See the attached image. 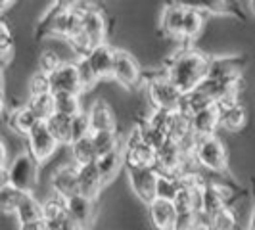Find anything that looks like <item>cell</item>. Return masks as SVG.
<instances>
[{
    "instance_id": "cell-1",
    "label": "cell",
    "mask_w": 255,
    "mask_h": 230,
    "mask_svg": "<svg viewBox=\"0 0 255 230\" xmlns=\"http://www.w3.org/2000/svg\"><path fill=\"white\" fill-rule=\"evenodd\" d=\"M209 60L211 56H205L204 52L184 48L167 62L163 73L182 94H188L207 79Z\"/></svg>"
},
{
    "instance_id": "cell-2",
    "label": "cell",
    "mask_w": 255,
    "mask_h": 230,
    "mask_svg": "<svg viewBox=\"0 0 255 230\" xmlns=\"http://www.w3.org/2000/svg\"><path fill=\"white\" fill-rule=\"evenodd\" d=\"M38 169L40 161L29 150H25L13 157L8 169H2V184H12L13 188L31 194L38 182Z\"/></svg>"
},
{
    "instance_id": "cell-3",
    "label": "cell",
    "mask_w": 255,
    "mask_h": 230,
    "mask_svg": "<svg viewBox=\"0 0 255 230\" xmlns=\"http://www.w3.org/2000/svg\"><path fill=\"white\" fill-rule=\"evenodd\" d=\"M146 92H148V100L153 106V110H159V112H179L182 96H184L167 79L163 71L159 75L146 79Z\"/></svg>"
},
{
    "instance_id": "cell-4",
    "label": "cell",
    "mask_w": 255,
    "mask_h": 230,
    "mask_svg": "<svg viewBox=\"0 0 255 230\" xmlns=\"http://www.w3.org/2000/svg\"><path fill=\"white\" fill-rule=\"evenodd\" d=\"M194 161L211 173H227L229 171V152L227 146L217 134L198 138Z\"/></svg>"
},
{
    "instance_id": "cell-5",
    "label": "cell",
    "mask_w": 255,
    "mask_h": 230,
    "mask_svg": "<svg viewBox=\"0 0 255 230\" xmlns=\"http://www.w3.org/2000/svg\"><path fill=\"white\" fill-rule=\"evenodd\" d=\"M230 198L232 192L213 180H204L202 186V207H200V215L204 219V223L211 221L217 213H221L223 209L230 207Z\"/></svg>"
},
{
    "instance_id": "cell-6",
    "label": "cell",
    "mask_w": 255,
    "mask_h": 230,
    "mask_svg": "<svg viewBox=\"0 0 255 230\" xmlns=\"http://www.w3.org/2000/svg\"><path fill=\"white\" fill-rule=\"evenodd\" d=\"M190 159L182 153L179 142L167 140L157 152H155V169L163 175H173V177H182L186 171V163Z\"/></svg>"
},
{
    "instance_id": "cell-7",
    "label": "cell",
    "mask_w": 255,
    "mask_h": 230,
    "mask_svg": "<svg viewBox=\"0 0 255 230\" xmlns=\"http://www.w3.org/2000/svg\"><path fill=\"white\" fill-rule=\"evenodd\" d=\"M123 155H125V167L127 169L155 167V150H152L146 142L142 140L136 128L128 134L125 148H123Z\"/></svg>"
},
{
    "instance_id": "cell-8",
    "label": "cell",
    "mask_w": 255,
    "mask_h": 230,
    "mask_svg": "<svg viewBox=\"0 0 255 230\" xmlns=\"http://www.w3.org/2000/svg\"><path fill=\"white\" fill-rule=\"evenodd\" d=\"M128 182L132 186V192L138 196V200L150 205L153 200H157V179L159 171L155 167L148 169H127Z\"/></svg>"
},
{
    "instance_id": "cell-9",
    "label": "cell",
    "mask_w": 255,
    "mask_h": 230,
    "mask_svg": "<svg viewBox=\"0 0 255 230\" xmlns=\"http://www.w3.org/2000/svg\"><path fill=\"white\" fill-rule=\"evenodd\" d=\"M112 79L127 90H134L138 87V83L142 81V69L138 62L132 58V54H128L127 50L115 52V67Z\"/></svg>"
},
{
    "instance_id": "cell-10",
    "label": "cell",
    "mask_w": 255,
    "mask_h": 230,
    "mask_svg": "<svg viewBox=\"0 0 255 230\" xmlns=\"http://www.w3.org/2000/svg\"><path fill=\"white\" fill-rule=\"evenodd\" d=\"M50 188L54 192V198L64 202L79 194V165L71 161L67 165L58 167L50 177Z\"/></svg>"
},
{
    "instance_id": "cell-11",
    "label": "cell",
    "mask_w": 255,
    "mask_h": 230,
    "mask_svg": "<svg viewBox=\"0 0 255 230\" xmlns=\"http://www.w3.org/2000/svg\"><path fill=\"white\" fill-rule=\"evenodd\" d=\"M58 148H60V142L54 138L46 121L38 123L37 127L33 128V132L27 136V150L33 153L40 163L50 159Z\"/></svg>"
},
{
    "instance_id": "cell-12",
    "label": "cell",
    "mask_w": 255,
    "mask_h": 230,
    "mask_svg": "<svg viewBox=\"0 0 255 230\" xmlns=\"http://www.w3.org/2000/svg\"><path fill=\"white\" fill-rule=\"evenodd\" d=\"M244 67H246V58L240 54L234 56H211L209 60V79L217 81H230V79H240Z\"/></svg>"
},
{
    "instance_id": "cell-13",
    "label": "cell",
    "mask_w": 255,
    "mask_h": 230,
    "mask_svg": "<svg viewBox=\"0 0 255 230\" xmlns=\"http://www.w3.org/2000/svg\"><path fill=\"white\" fill-rule=\"evenodd\" d=\"M52 92H67V94H77L81 96L83 90V83H81V75H79V67L77 62H64L62 67L50 75Z\"/></svg>"
},
{
    "instance_id": "cell-14",
    "label": "cell",
    "mask_w": 255,
    "mask_h": 230,
    "mask_svg": "<svg viewBox=\"0 0 255 230\" xmlns=\"http://www.w3.org/2000/svg\"><path fill=\"white\" fill-rule=\"evenodd\" d=\"M184 2H171L165 4L161 17H159V31L169 38L182 40V23H184Z\"/></svg>"
},
{
    "instance_id": "cell-15",
    "label": "cell",
    "mask_w": 255,
    "mask_h": 230,
    "mask_svg": "<svg viewBox=\"0 0 255 230\" xmlns=\"http://www.w3.org/2000/svg\"><path fill=\"white\" fill-rule=\"evenodd\" d=\"M115 52H117V48H114L112 44H102V46L90 50L89 56H83V58H87V62L92 67L94 75L98 77L100 81H104V79H112L114 77Z\"/></svg>"
},
{
    "instance_id": "cell-16",
    "label": "cell",
    "mask_w": 255,
    "mask_h": 230,
    "mask_svg": "<svg viewBox=\"0 0 255 230\" xmlns=\"http://www.w3.org/2000/svg\"><path fill=\"white\" fill-rule=\"evenodd\" d=\"M65 209H67V215L71 217V221L81 227V230H87L96 213V202L83 194H75L73 198H69L65 202Z\"/></svg>"
},
{
    "instance_id": "cell-17",
    "label": "cell",
    "mask_w": 255,
    "mask_h": 230,
    "mask_svg": "<svg viewBox=\"0 0 255 230\" xmlns=\"http://www.w3.org/2000/svg\"><path fill=\"white\" fill-rule=\"evenodd\" d=\"M221 114H223V108L219 104H213L202 112H198L192 117V132L198 138L213 136L217 127H221Z\"/></svg>"
},
{
    "instance_id": "cell-18",
    "label": "cell",
    "mask_w": 255,
    "mask_h": 230,
    "mask_svg": "<svg viewBox=\"0 0 255 230\" xmlns=\"http://www.w3.org/2000/svg\"><path fill=\"white\" fill-rule=\"evenodd\" d=\"M177 215H179V211L173 202L153 200L152 204L148 205V219L155 230H175Z\"/></svg>"
},
{
    "instance_id": "cell-19",
    "label": "cell",
    "mask_w": 255,
    "mask_h": 230,
    "mask_svg": "<svg viewBox=\"0 0 255 230\" xmlns=\"http://www.w3.org/2000/svg\"><path fill=\"white\" fill-rule=\"evenodd\" d=\"M83 27H85V33H87L90 44H92V50L98 48V46H102V44H108V42H106V37H108V23H106V15H104V12L100 8H96V6L90 4L89 12L85 15Z\"/></svg>"
},
{
    "instance_id": "cell-20",
    "label": "cell",
    "mask_w": 255,
    "mask_h": 230,
    "mask_svg": "<svg viewBox=\"0 0 255 230\" xmlns=\"http://www.w3.org/2000/svg\"><path fill=\"white\" fill-rule=\"evenodd\" d=\"M90 125H92V132H106V130H115L117 119H115L114 108L106 100H96L92 102L89 108Z\"/></svg>"
},
{
    "instance_id": "cell-21",
    "label": "cell",
    "mask_w": 255,
    "mask_h": 230,
    "mask_svg": "<svg viewBox=\"0 0 255 230\" xmlns=\"http://www.w3.org/2000/svg\"><path fill=\"white\" fill-rule=\"evenodd\" d=\"M102 188L104 180L100 177V171H98L96 163L79 167V194H83V196H87V198L96 202Z\"/></svg>"
},
{
    "instance_id": "cell-22",
    "label": "cell",
    "mask_w": 255,
    "mask_h": 230,
    "mask_svg": "<svg viewBox=\"0 0 255 230\" xmlns=\"http://www.w3.org/2000/svg\"><path fill=\"white\" fill-rule=\"evenodd\" d=\"M6 121H8V125H10L12 130H15L17 134H23V136H29L33 132V128L37 127L38 123H42L40 117L27 104L15 108L12 114L6 115Z\"/></svg>"
},
{
    "instance_id": "cell-23",
    "label": "cell",
    "mask_w": 255,
    "mask_h": 230,
    "mask_svg": "<svg viewBox=\"0 0 255 230\" xmlns=\"http://www.w3.org/2000/svg\"><path fill=\"white\" fill-rule=\"evenodd\" d=\"M13 217H15L19 227H25V225H31V223H38V221H44V207H42V204L38 202L33 194H25L21 204L17 205Z\"/></svg>"
},
{
    "instance_id": "cell-24",
    "label": "cell",
    "mask_w": 255,
    "mask_h": 230,
    "mask_svg": "<svg viewBox=\"0 0 255 230\" xmlns=\"http://www.w3.org/2000/svg\"><path fill=\"white\" fill-rule=\"evenodd\" d=\"M123 165H125V155H123V150H121V148H117L114 152L106 153V155L96 159V167H98V171H100L104 186L110 184V182L119 175V171H121Z\"/></svg>"
},
{
    "instance_id": "cell-25",
    "label": "cell",
    "mask_w": 255,
    "mask_h": 230,
    "mask_svg": "<svg viewBox=\"0 0 255 230\" xmlns=\"http://www.w3.org/2000/svg\"><path fill=\"white\" fill-rule=\"evenodd\" d=\"M186 12H184V23H182V40H194V38L200 37L202 29H204L205 23V13L192 6V4H186Z\"/></svg>"
},
{
    "instance_id": "cell-26",
    "label": "cell",
    "mask_w": 255,
    "mask_h": 230,
    "mask_svg": "<svg viewBox=\"0 0 255 230\" xmlns=\"http://www.w3.org/2000/svg\"><path fill=\"white\" fill-rule=\"evenodd\" d=\"M65 6H67V2H54L50 8H46V12L42 13V17L38 19L37 27H35V40H42V38L52 37L54 25H56L60 13L64 12Z\"/></svg>"
},
{
    "instance_id": "cell-27",
    "label": "cell",
    "mask_w": 255,
    "mask_h": 230,
    "mask_svg": "<svg viewBox=\"0 0 255 230\" xmlns=\"http://www.w3.org/2000/svg\"><path fill=\"white\" fill-rule=\"evenodd\" d=\"M248 123V112L242 104H232L223 108V114H221V127L229 132H238L242 130Z\"/></svg>"
},
{
    "instance_id": "cell-28",
    "label": "cell",
    "mask_w": 255,
    "mask_h": 230,
    "mask_svg": "<svg viewBox=\"0 0 255 230\" xmlns=\"http://www.w3.org/2000/svg\"><path fill=\"white\" fill-rule=\"evenodd\" d=\"M46 125H48L52 134H54V138L60 142V146H71V125H73V117L54 114L46 121Z\"/></svg>"
},
{
    "instance_id": "cell-29",
    "label": "cell",
    "mask_w": 255,
    "mask_h": 230,
    "mask_svg": "<svg viewBox=\"0 0 255 230\" xmlns=\"http://www.w3.org/2000/svg\"><path fill=\"white\" fill-rule=\"evenodd\" d=\"M69 148H71V159H73V163H77L79 167L96 163V159H98L96 148H94V144H92V136L75 142V144H71Z\"/></svg>"
},
{
    "instance_id": "cell-30",
    "label": "cell",
    "mask_w": 255,
    "mask_h": 230,
    "mask_svg": "<svg viewBox=\"0 0 255 230\" xmlns=\"http://www.w3.org/2000/svg\"><path fill=\"white\" fill-rule=\"evenodd\" d=\"M209 230H248L240 223V219L236 215V209L230 205L227 209H223L221 213H217L211 221L205 223Z\"/></svg>"
},
{
    "instance_id": "cell-31",
    "label": "cell",
    "mask_w": 255,
    "mask_h": 230,
    "mask_svg": "<svg viewBox=\"0 0 255 230\" xmlns=\"http://www.w3.org/2000/svg\"><path fill=\"white\" fill-rule=\"evenodd\" d=\"M134 128L138 130V134H140L142 140L146 142V144H148L152 150H155V152H157V150H159V148H161V146L169 140L165 132H161L159 128L153 127L152 123L148 121V117L138 119V123H136V127H134Z\"/></svg>"
},
{
    "instance_id": "cell-32",
    "label": "cell",
    "mask_w": 255,
    "mask_h": 230,
    "mask_svg": "<svg viewBox=\"0 0 255 230\" xmlns=\"http://www.w3.org/2000/svg\"><path fill=\"white\" fill-rule=\"evenodd\" d=\"M196 8H200L202 12H209V13H217V15H234L238 19H246V15L240 12V8H236L234 2H223V0H202L198 4H192Z\"/></svg>"
},
{
    "instance_id": "cell-33",
    "label": "cell",
    "mask_w": 255,
    "mask_h": 230,
    "mask_svg": "<svg viewBox=\"0 0 255 230\" xmlns=\"http://www.w3.org/2000/svg\"><path fill=\"white\" fill-rule=\"evenodd\" d=\"M182 186V180L180 177H173V175H163L159 173V179H157V200H165V202H173L177 200Z\"/></svg>"
},
{
    "instance_id": "cell-34",
    "label": "cell",
    "mask_w": 255,
    "mask_h": 230,
    "mask_svg": "<svg viewBox=\"0 0 255 230\" xmlns=\"http://www.w3.org/2000/svg\"><path fill=\"white\" fill-rule=\"evenodd\" d=\"M27 106L40 117V121H48L52 115L56 114L54 92H50V94H40V96H31Z\"/></svg>"
},
{
    "instance_id": "cell-35",
    "label": "cell",
    "mask_w": 255,
    "mask_h": 230,
    "mask_svg": "<svg viewBox=\"0 0 255 230\" xmlns=\"http://www.w3.org/2000/svg\"><path fill=\"white\" fill-rule=\"evenodd\" d=\"M56 100V114L67 115V117H77L81 114V96L77 94H67V92H58L54 94Z\"/></svg>"
},
{
    "instance_id": "cell-36",
    "label": "cell",
    "mask_w": 255,
    "mask_h": 230,
    "mask_svg": "<svg viewBox=\"0 0 255 230\" xmlns=\"http://www.w3.org/2000/svg\"><path fill=\"white\" fill-rule=\"evenodd\" d=\"M192 132V119L182 115L180 112H175L171 117V127H169V140L180 142Z\"/></svg>"
},
{
    "instance_id": "cell-37",
    "label": "cell",
    "mask_w": 255,
    "mask_h": 230,
    "mask_svg": "<svg viewBox=\"0 0 255 230\" xmlns=\"http://www.w3.org/2000/svg\"><path fill=\"white\" fill-rule=\"evenodd\" d=\"M92 144L96 148L98 157H102L106 153L114 152L119 148V138L115 130H106V132H92Z\"/></svg>"
},
{
    "instance_id": "cell-38",
    "label": "cell",
    "mask_w": 255,
    "mask_h": 230,
    "mask_svg": "<svg viewBox=\"0 0 255 230\" xmlns=\"http://www.w3.org/2000/svg\"><path fill=\"white\" fill-rule=\"evenodd\" d=\"M25 198V192L13 188L12 184H2L0 188V205L4 213H15L17 205L21 204V200Z\"/></svg>"
},
{
    "instance_id": "cell-39",
    "label": "cell",
    "mask_w": 255,
    "mask_h": 230,
    "mask_svg": "<svg viewBox=\"0 0 255 230\" xmlns=\"http://www.w3.org/2000/svg\"><path fill=\"white\" fill-rule=\"evenodd\" d=\"M92 136V125H90L89 112H81V114L73 117V125H71V144L89 138Z\"/></svg>"
},
{
    "instance_id": "cell-40",
    "label": "cell",
    "mask_w": 255,
    "mask_h": 230,
    "mask_svg": "<svg viewBox=\"0 0 255 230\" xmlns=\"http://www.w3.org/2000/svg\"><path fill=\"white\" fill-rule=\"evenodd\" d=\"M62 58L60 54H56L54 50H42L38 56V71L44 73V75L50 77L52 73H56L60 67H62Z\"/></svg>"
},
{
    "instance_id": "cell-41",
    "label": "cell",
    "mask_w": 255,
    "mask_h": 230,
    "mask_svg": "<svg viewBox=\"0 0 255 230\" xmlns=\"http://www.w3.org/2000/svg\"><path fill=\"white\" fill-rule=\"evenodd\" d=\"M13 48H15V42H13L12 38V31H10V27H8L6 21H2L0 23V52H2V62H4V65L10 62Z\"/></svg>"
},
{
    "instance_id": "cell-42",
    "label": "cell",
    "mask_w": 255,
    "mask_h": 230,
    "mask_svg": "<svg viewBox=\"0 0 255 230\" xmlns=\"http://www.w3.org/2000/svg\"><path fill=\"white\" fill-rule=\"evenodd\" d=\"M44 221L50 223V221H56V219H62L67 215V209H65V202L64 200H58V198H52V200H46L44 204Z\"/></svg>"
},
{
    "instance_id": "cell-43",
    "label": "cell",
    "mask_w": 255,
    "mask_h": 230,
    "mask_svg": "<svg viewBox=\"0 0 255 230\" xmlns=\"http://www.w3.org/2000/svg\"><path fill=\"white\" fill-rule=\"evenodd\" d=\"M204 223V219L200 215V211H186V213H179L177 215V223H175V230H194Z\"/></svg>"
},
{
    "instance_id": "cell-44",
    "label": "cell",
    "mask_w": 255,
    "mask_h": 230,
    "mask_svg": "<svg viewBox=\"0 0 255 230\" xmlns=\"http://www.w3.org/2000/svg\"><path fill=\"white\" fill-rule=\"evenodd\" d=\"M29 92L31 96H40V94H50L52 85H50V77L44 75V73H35L31 77V83H29Z\"/></svg>"
},
{
    "instance_id": "cell-45",
    "label": "cell",
    "mask_w": 255,
    "mask_h": 230,
    "mask_svg": "<svg viewBox=\"0 0 255 230\" xmlns=\"http://www.w3.org/2000/svg\"><path fill=\"white\" fill-rule=\"evenodd\" d=\"M77 67H79V75H81V83H83V90L92 89L100 79L94 75L92 67L89 65L87 58H77Z\"/></svg>"
},
{
    "instance_id": "cell-46",
    "label": "cell",
    "mask_w": 255,
    "mask_h": 230,
    "mask_svg": "<svg viewBox=\"0 0 255 230\" xmlns=\"http://www.w3.org/2000/svg\"><path fill=\"white\" fill-rule=\"evenodd\" d=\"M19 230H48V225H46V221H38V223H31V225H25V227H19Z\"/></svg>"
},
{
    "instance_id": "cell-47",
    "label": "cell",
    "mask_w": 255,
    "mask_h": 230,
    "mask_svg": "<svg viewBox=\"0 0 255 230\" xmlns=\"http://www.w3.org/2000/svg\"><path fill=\"white\" fill-rule=\"evenodd\" d=\"M252 184H254V211H252V217L248 223V230H255V177L252 179Z\"/></svg>"
},
{
    "instance_id": "cell-48",
    "label": "cell",
    "mask_w": 255,
    "mask_h": 230,
    "mask_svg": "<svg viewBox=\"0 0 255 230\" xmlns=\"http://www.w3.org/2000/svg\"><path fill=\"white\" fill-rule=\"evenodd\" d=\"M194 230H209V227H207V225H205V223H202V225H200V227H196V229Z\"/></svg>"
},
{
    "instance_id": "cell-49",
    "label": "cell",
    "mask_w": 255,
    "mask_h": 230,
    "mask_svg": "<svg viewBox=\"0 0 255 230\" xmlns=\"http://www.w3.org/2000/svg\"><path fill=\"white\" fill-rule=\"evenodd\" d=\"M252 6H254V10H255V2H252Z\"/></svg>"
}]
</instances>
